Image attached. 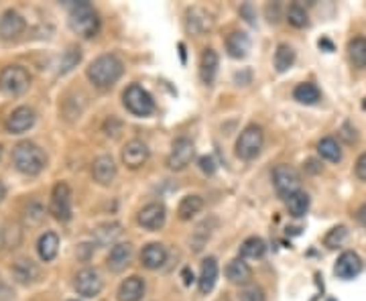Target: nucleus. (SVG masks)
Returning a JSON list of instances; mask_svg holds the SVG:
<instances>
[{
    "instance_id": "obj_1",
    "label": "nucleus",
    "mask_w": 366,
    "mask_h": 301,
    "mask_svg": "<svg viewBox=\"0 0 366 301\" xmlns=\"http://www.w3.org/2000/svg\"><path fill=\"white\" fill-rule=\"evenodd\" d=\"M12 165L23 176H39L47 167V157L39 145L23 141L12 149Z\"/></svg>"
},
{
    "instance_id": "obj_2",
    "label": "nucleus",
    "mask_w": 366,
    "mask_h": 301,
    "mask_svg": "<svg viewBox=\"0 0 366 301\" xmlns=\"http://www.w3.org/2000/svg\"><path fill=\"white\" fill-rule=\"evenodd\" d=\"M122 71H124L122 61L119 60L117 56L106 53V56L96 58V60L88 65L86 75H88V80H90L96 88L106 90V88H112V86L121 80Z\"/></svg>"
},
{
    "instance_id": "obj_3",
    "label": "nucleus",
    "mask_w": 366,
    "mask_h": 301,
    "mask_svg": "<svg viewBox=\"0 0 366 301\" xmlns=\"http://www.w3.org/2000/svg\"><path fill=\"white\" fill-rule=\"evenodd\" d=\"M69 27L84 39H92L100 31V19L90 2H75L69 8Z\"/></svg>"
},
{
    "instance_id": "obj_4",
    "label": "nucleus",
    "mask_w": 366,
    "mask_h": 301,
    "mask_svg": "<svg viewBox=\"0 0 366 301\" xmlns=\"http://www.w3.org/2000/svg\"><path fill=\"white\" fill-rule=\"evenodd\" d=\"M31 86V75L23 65H6L0 71V92L8 98L25 94Z\"/></svg>"
},
{
    "instance_id": "obj_5",
    "label": "nucleus",
    "mask_w": 366,
    "mask_h": 301,
    "mask_svg": "<svg viewBox=\"0 0 366 301\" xmlns=\"http://www.w3.org/2000/svg\"><path fill=\"white\" fill-rule=\"evenodd\" d=\"M122 104L134 117H149V115L155 112V100H153V96L143 86H138V84H132V86H128L124 90Z\"/></svg>"
},
{
    "instance_id": "obj_6",
    "label": "nucleus",
    "mask_w": 366,
    "mask_h": 301,
    "mask_svg": "<svg viewBox=\"0 0 366 301\" xmlns=\"http://www.w3.org/2000/svg\"><path fill=\"white\" fill-rule=\"evenodd\" d=\"M263 143H265L263 128L256 126V124H248L241 132L239 141H236V155L244 161H250V159L258 157V153L263 149Z\"/></svg>"
},
{
    "instance_id": "obj_7",
    "label": "nucleus",
    "mask_w": 366,
    "mask_h": 301,
    "mask_svg": "<svg viewBox=\"0 0 366 301\" xmlns=\"http://www.w3.org/2000/svg\"><path fill=\"white\" fill-rule=\"evenodd\" d=\"M273 183H275V189L281 197H291L293 193L302 191V178L300 173L289 167V165H277L275 171H273Z\"/></svg>"
},
{
    "instance_id": "obj_8",
    "label": "nucleus",
    "mask_w": 366,
    "mask_h": 301,
    "mask_svg": "<svg viewBox=\"0 0 366 301\" xmlns=\"http://www.w3.org/2000/svg\"><path fill=\"white\" fill-rule=\"evenodd\" d=\"M49 212L53 214L56 220L67 222L71 218V189L67 183L60 181L53 191H51V204H49Z\"/></svg>"
},
{
    "instance_id": "obj_9",
    "label": "nucleus",
    "mask_w": 366,
    "mask_h": 301,
    "mask_svg": "<svg viewBox=\"0 0 366 301\" xmlns=\"http://www.w3.org/2000/svg\"><path fill=\"white\" fill-rule=\"evenodd\" d=\"M73 287H75V291H77L82 298H88V300H90V298L100 296V291H102V287H104V281H102V277H100V273H98L96 269L86 267V269H82V271L75 275Z\"/></svg>"
},
{
    "instance_id": "obj_10",
    "label": "nucleus",
    "mask_w": 366,
    "mask_h": 301,
    "mask_svg": "<svg viewBox=\"0 0 366 301\" xmlns=\"http://www.w3.org/2000/svg\"><path fill=\"white\" fill-rule=\"evenodd\" d=\"M193 153H195V149H193V143L189 139H185V136L178 139L171 147L169 157H167V167L171 171H183L191 163Z\"/></svg>"
},
{
    "instance_id": "obj_11",
    "label": "nucleus",
    "mask_w": 366,
    "mask_h": 301,
    "mask_svg": "<svg viewBox=\"0 0 366 301\" xmlns=\"http://www.w3.org/2000/svg\"><path fill=\"white\" fill-rule=\"evenodd\" d=\"M35 121H37V115H35L33 108H29V106H19V108H14V110L8 115V119L4 122V128H6V132H10V134H23V132H27L29 128H33Z\"/></svg>"
},
{
    "instance_id": "obj_12",
    "label": "nucleus",
    "mask_w": 366,
    "mask_h": 301,
    "mask_svg": "<svg viewBox=\"0 0 366 301\" xmlns=\"http://www.w3.org/2000/svg\"><path fill=\"white\" fill-rule=\"evenodd\" d=\"M149 161V147L134 139V141H128L122 149V163L128 167V169H141L145 163Z\"/></svg>"
},
{
    "instance_id": "obj_13",
    "label": "nucleus",
    "mask_w": 366,
    "mask_h": 301,
    "mask_svg": "<svg viewBox=\"0 0 366 301\" xmlns=\"http://www.w3.org/2000/svg\"><path fill=\"white\" fill-rule=\"evenodd\" d=\"M212 25H214L212 14H210L208 10H204V8H199V6L189 8L187 14H185V27H187V31H189L191 35H195V37L208 33V31L212 29Z\"/></svg>"
},
{
    "instance_id": "obj_14",
    "label": "nucleus",
    "mask_w": 366,
    "mask_h": 301,
    "mask_svg": "<svg viewBox=\"0 0 366 301\" xmlns=\"http://www.w3.org/2000/svg\"><path fill=\"white\" fill-rule=\"evenodd\" d=\"M165 218H167V212H165V206L159 204V202H153V204H147L141 212H138V224L147 230H159L163 224H165Z\"/></svg>"
},
{
    "instance_id": "obj_15",
    "label": "nucleus",
    "mask_w": 366,
    "mask_h": 301,
    "mask_svg": "<svg viewBox=\"0 0 366 301\" xmlns=\"http://www.w3.org/2000/svg\"><path fill=\"white\" fill-rule=\"evenodd\" d=\"M361 271H363V261H361V256H358L356 252H352V250L340 254V258H338V263H336V269H334V273H336L340 279H354V277L361 275Z\"/></svg>"
},
{
    "instance_id": "obj_16",
    "label": "nucleus",
    "mask_w": 366,
    "mask_h": 301,
    "mask_svg": "<svg viewBox=\"0 0 366 301\" xmlns=\"http://www.w3.org/2000/svg\"><path fill=\"white\" fill-rule=\"evenodd\" d=\"M165 261H167V248L161 242H151L141 252V263L149 271L161 269L165 265Z\"/></svg>"
},
{
    "instance_id": "obj_17",
    "label": "nucleus",
    "mask_w": 366,
    "mask_h": 301,
    "mask_svg": "<svg viewBox=\"0 0 366 301\" xmlns=\"http://www.w3.org/2000/svg\"><path fill=\"white\" fill-rule=\"evenodd\" d=\"M92 178L100 185H110L117 178V163L110 155H100L92 165Z\"/></svg>"
},
{
    "instance_id": "obj_18",
    "label": "nucleus",
    "mask_w": 366,
    "mask_h": 301,
    "mask_svg": "<svg viewBox=\"0 0 366 301\" xmlns=\"http://www.w3.org/2000/svg\"><path fill=\"white\" fill-rule=\"evenodd\" d=\"M25 31V19L16 10H6L0 19V37L16 39Z\"/></svg>"
},
{
    "instance_id": "obj_19",
    "label": "nucleus",
    "mask_w": 366,
    "mask_h": 301,
    "mask_svg": "<svg viewBox=\"0 0 366 301\" xmlns=\"http://www.w3.org/2000/svg\"><path fill=\"white\" fill-rule=\"evenodd\" d=\"M130 258H132V244L128 242H119L110 248V254H108V269L112 273H122L128 265H130Z\"/></svg>"
},
{
    "instance_id": "obj_20",
    "label": "nucleus",
    "mask_w": 366,
    "mask_h": 301,
    "mask_svg": "<svg viewBox=\"0 0 366 301\" xmlns=\"http://www.w3.org/2000/svg\"><path fill=\"white\" fill-rule=\"evenodd\" d=\"M12 277L21 285H31V283H35L41 277V269L33 261H29V258H21L12 267Z\"/></svg>"
},
{
    "instance_id": "obj_21",
    "label": "nucleus",
    "mask_w": 366,
    "mask_h": 301,
    "mask_svg": "<svg viewBox=\"0 0 366 301\" xmlns=\"http://www.w3.org/2000/svg\"><path fill=\"white\" fill-rule=\"evenodd\" d=\"M143 296H145V281L138 275L124 279L119 287V300L121 301H141Z\"/></svg>"
},
{
    "instance_id": "obj_22",
    "label": "nucleus",
    "mask_w": 366,
    "mask_h": 301,
    "mask_svg": "<svg viewBox=\"0 0 366 301\" xmlns=\"http://www.w3.org/2000/svg\"><path fill=\"white\" fill-rule=\"evenodd\" d=\"M218 53L212 49V47H208V49H204V53H202V60H199V77H202V82L204 84H212L214 80H216V73H218Z\"/></svg>"
},
{
    "instance_id": "obj_23",
    "label": "nucleus",
    "mask_w": 366,
    "mask_h": 301,
    "mask_svg": "<svg viewBox=\"0 0 366 301\" xmlns=\"http://www.w3.org/2000/svg\"><path fill=\"white\" fill-rule=\"evenodd\" d=\"M226 277L234 285H248L252 279V269L248 267V263H244V258H234L226 267Z\"/></svg>"
},
{
    "instance_id": "obj_24",
    "label": "nucleus",
    "mask_w": 366,
    "mask_h": 301,
    "mask_svg": "<svg viewBox=\"0 0 366 301\" xmlns=\"http://www.w3.org/2000/svg\"><path fill=\"white\" fill-rule=\"evenodd\" d=\"M226 49H228L230 58H234V60L246 58L248 51H250V39H248V35L243 33V31L230 33V35L226 37Z\"/></svg>"
},
{
    "instance_id": "obj_25",
    "label": "nucleus",
    "mask_w": 366,
    "mask_h": 301,
    "mask_svg": "<svg viewBox=\"0 0 366 301\" xmlns=\"http://www.w3.org/2000/svg\"><path fill=\"white\" fill-rule=\"evenodd\" d=\"M216 281H218V263H216V258H214V256H210V258H206V261L202 263V273H199V291H202L204 296H206V293H210V291L214 289Z\"/></svg>"
},
{
    "instance_id": "obj_26",
    "label": "nucleus",
    "mask_w": 366,
    "mask_h": 301,
    "mask_svg": "<svg viewBox=\"0 0 366 301\" xmlns=\"http://www.w3.org/2000/svg\"><path fill=\"white\" fill-rule=\"evenodd\" d=\"M58 250H60V237L56 232L41 234V239L37 242V252H39L41 261L51 263L58 256Z\"/></svg>"
},
{
    "instance_id": "obj_27",
    "label": "nucleus",
    "mask_w": 366,
    "mask_h": 301,
    "mask_svg": "<svg viewBox=\"0 0 366 301\" xmlns=\"http://www.w3.org/2000/svg\"><path fill=\"white\" fill-rule=\"evenodd\" d=\"M202 208H204V200H202V195H185L182 202H180V208H178V216H180V220H191L195 214H199L202 212Z\"/></svg>"
},
{
    "instance_id": "obj_28",
    "label": "nucleus",
    "mask_w": 366,
    "mask_h": 301,
    "mask_svg": "<svg viewBox=\"0 0 366 301\" xmlns=\"http://www.w3.org/2000/svg\"><path fill=\"white\" fill-rule=\"evenodd\" d=\"M317 153H319L321 159L332 161V163H338L342 159V149H340L338 141L332 139V136H326L317 143Z\"/></svg>"
},
{
    "instance_id": "obj_29",
    "label": "nucleus",
    "mask_w": 366,
    "mask_h": 301,
    "mask_svg": "<svg viewBox=\"0 0 366 301\" xmlns=\"http://www.w3.org/2000/svg\"><path fill=\"white\" fill-rule=\"evenodd\" d=\"M293 98H295L300 104H307V106H311V104H317V102H319L321 92L317 90V86H315V84L305 82V84H300V86L293 90Z\"/></svg>"
},
{
    "instance_id": "obj_30",
    "label": "nucleus",
    "mask_w": 366,
    "mask_h": 301,
    "mask_svg": "<svg viewBox=\"0 0 366 301\" xmlns=\"http://www.w3.org/2000/svg\"><path fill=\"white\" fill-rule=\"evenodd\" d=\"M348 58L352 61L354 67L366 69V39L356 37L348 43Z\"/></svg>"
},
{
    "instance_id": "obj_31",
    "label": "nucleus",
    "mask_w": 366,
    "mask_h": 301,
    "mask_svg": "<svg viewBox=\"0 0 366 301\" xmlns=\"http://www.w3.org/2000/svg\"><path fill=\"white\" fill-rule=\"evenodd\" d=\"M285 202H287V210H289V214L295 216V218H302V216L307 214V210H309V195H307L305 191L293 193V195L287 197Z\"/></svg>"
},
{
    "instance_id": "obj_32",
    "label": "nucleus",
    "mask_w": 366,
    "mask_h": 301,
    "mask_svg": "<svg viewBox=\"0 0 366 301\" xmlns=\"http://www.w3.org/2000/svg\"><path fill=\"white\" fill-rule=\"evenodd\" d=\"M293 63H295V51H293V47L281 43V45L277 47V51H275V69H277L279 73H283V71H287Z\"/></svg>"
},
{
    "instance_id": "obj_33",
    "label": "nucleus",
    "mask_w": 366,
    "mask_h": 301,
    "mask_svg": "<svg viewBox=\"0 0 366 301\" xmlns=\"http://www.w3.org/2000/svg\"><path fill=\"white\" fill-rule=\"evenodd\" d=\"M265 250H267V246H265L263 239L250 237V239H246V241L243 242V246H241V256H243V258H260V256L265 254Z\"/></svg>"
},
{
    "instance_id": "obj_34",
    "label": "nucleus",
    "mask_w": 366,
    "mask_h": 301,
    "mask_svg": "<svg viewBox=\"0 0 366 301\" xmlns=\"http://www.w3.org/2000/svg\"><path fill=\"white\" fill-rule=\"evenodd\" d=\"M121 224H117V222H110V224H102V226H98V230H96V239L100 244H108V242H112L119 234H121Z\"/></svg>"
},
{
    "instance_id": "obj_35",
    "label": "nucleus",
    "mask_w": 366,
    "mask_h": 301,
    "mask_svg": "<svg viewBox=\"0 0 366 301\" xmlns=\"http://www.w3.org/2000/svg\"><path fill=\"white\" fill-rule=\"evenodd\" d=\"M23 218H25V224H29V226H37V224H41V222H43V218H45V210H43V206H41V204L33 202V204H29V206H27V210H25Z\"/></svg>"
},
{
    "instance_id": "obj_36",
    "label": "nucleus",
    "mask_w": 366,
    "mask_h": 301,
    "mask_svg": "<svg viewBox=\"0 0 366 301\" xmlns=\"http://www.w3.org/2000/svg\"><path fill=\"white\" fill-rule=\"evenodd\" d=\"M80 60H82V51H80V47H69V49L61 56L60 73L71 71V69L80 63Z\"/></svg>"
},
{
    "instance_id": "obj_37",
    "label": "nucleus",
    "mask_w": 366,
    "mask_h": 301,
    "mask_svg": "<svg viewBox=\"0 0 366 301\" xmlns=\"http://www.w3.org/2000/svg\"><path fill=\"white\" fill-rule=\"evenodd\" d=\"M287 21H289V25H293L295 29H304V27H307V23H309L305 8L304 6H300V4L289 6V10H287Z\"/></svg>"
},
{
    "instance_id": "obj_38",
    "label": "nucleus",
    "mask_w": 366,
    "mask_h": 301,
    "mask_svg": "<svg viewBox=\"0 0 366 301\" xmlns=\"http://www.w3.org/2000/svg\"><path fill=\"white\" fill-rule=\"evenodd\" d=\"M346 237H348V230H346V226H336V228H332V230L326 234L324 244H326L328 248H336V246H340L342 242L346 241Z\"/></svg>"
},
{
    "instance_id": "obj_39",
    "label": "nucleus",
    "mask_w": 366,
    "mask_h": 301,
    "mask_svg": "<svg viewBox=\"0 0 366 301\" xmlns=\"http://www.w3.org/2000/svg\"><path fill=\"white\" fill-rule=\"evenodd\" d=\"M241 301H265V291L256 285H246L241 291Z\"/></svg>"
},
{
    "instance_id": "obj_40",
    "label": "nucleus",
    "mask_w": 366,
    "mask_h": 301,
    "mask_svg": "<svg viewBox=\"0 0 366 301\" xmlns=\"http://www.w3.org/2000/svg\"><path fill=\"white\" fill-rule=\"evenodd\" d=\"M199 169H202L204 173L212 176V173L216 171V163H214V159H212V157H202V159H199Z\"/></svg>"
},
{
    "instance_id": "obj_41",
    "label": "nucleus",
    "mask_w": 366,
    "mask_h": 301,
    "mask_svg": "<svg viewBox=\"0 0 366 301\" xmlns=\"http://www.w3.org/2000/svg\"><path fill=\"white\" fill-rule=\"evenodd\" d=\"M356 176L363 181H366V153H363L356 161Z\"/></svg>"
},
{
    "instance_id": "obj_42",
    "label": "nucleus",
    "mask_w": 366,
    "mask_h": 301,
    "mask_svg": "<svg viewBox=\"0 0 366 301\" xmlns=\"http://www.w3.org/2000/svg\"><path fill=\"white\" fill-rule=\"evenodd\" d=\"M356 218H358V222H361V224H365L366 226V204L358 208V212H356Z\"/></svg>"
},
{
    "instance_id": "obj_43",
    "label": "nucleus",
    "mask_w": 366,
    "mask_h": 301,
    "mask_svg": "<svg viewBox=\"0 0 366 301\" xmlns=\"http://www.w3.org/2000/svg\"><path fill=\"white\" fill-rule=\"evenodd\" d=\"M183 281H185V285H189L193 281V273L189 269H183Z\"/></svg>"
},
{
    "instance_id": "obj_44",
    "label": "nucleus",
    "mask_w": 366,
    "mask_h": 301,
    "mask_svg": "<svg viewBox=\"0 0 366 301\" xmlns=\"http://www.w3.org/2000/svg\"><path fill=\"white\" fill-rule=\"evenodd\" d=\"M4 197H6V187H4V183L0 181V204H2Z\"/></svg>"
},
{
    "instance_id": "obj_45",
    "label": "nucleus",
    "mask_w": 366,
    "mask_h": 301,
    "mask_svg": "<svg viewBox=\"0 0 366 301\" xmlns=\"http://www.w3.org/2000/svg\"><path fill=\"white\" fill-rule=\"evenodd\" d=\"M2 246H4V232L0 230V248H2Z\"/></svg>"
},
{
    "instance_id": "obj_46",
    "label": "nucleus",
    "mask_w": 366,
    "mask_h": 301,
    "mask_svg": "<svg viewBox=\"0 0 366 301\" xmlns=\"http://www.w3.org/2000/svg\"><path fill=\"white\" fill-rule=\"evenodd\" d=\"M2 291H6V289H4V285H2V281H0V293H2Z\"/></svg>"
},
{
    "instance_id": "obj_47",
    "label": "nucleus",
    "mask_w": 366,
    "mask_h": 301,
    "mask_svg": "<svg viewBox=\"0 0 366 301\" xmlns=\"http://www.w3.org/2000/svg\"><path fill=\"white\" fill-rule=\"evenodd\" d=\"M0 157H2V145H0Z\"/></svg>"
},
{
    "instance_id": "obj_48",
    "label": "nucleus",
    "mask_w": 366,
    "mask_h": 301,
    "mask_svg": "<svg viewBox=\"0 0 366 301\" xmlns=\"http://www.w3.org/2000/svg\"><path fill=\"white\" fill-rule=\"evenodd\" d=\"M69 301H77V300H69Z\"/></svg>"
}]
</instances>
